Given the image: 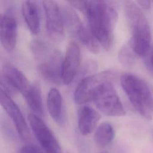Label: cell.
Here are the masks:
<instances>
[{"label":"cell","mask_w":153,"mask_h":153,"mask_svg":"<svg viewBox=\"0 0 153 153\" xmlns=\"http://www.w3.org/2000/svg\"><path fill=\"white\" fill-rule=\"evenodd\" d=\"M68 3L84 14L89 29L98 43L106 51L111 50L114 44V26L118 19L115 2L111 1H73Z\"/></svg>","instance_id":"6da1fadb"},{"label":"cell","mask_w":153,"mask_h":153,"mask_svg":"<svg viewBox=\"0 0 153 153\" xmlns=\"http://www.w3.org/2000/svg\"><path fill=\"white\" fill-rule=\"evenodd\" d=\"M30 49L42 77L53 84L62 82L61 72L63 57L61 51L40 39H33L30 43Z\"/></svg>","instance_id":"7a4b0ae2"},{"label":"cell","mask_w":153,"mask_h":153,"mask_svg":"<svg viewBox=\"0 0 153 153\" xmlns=\"http://www.w3.org/2000/svg\"><path fill=\"white\" fill-rule=\"evenodd\" d=\"M124 7L131 33L129 42L137 56L145 57L149 50L151 40L148 22L140 8L134 2L126 1Z\"/></svg>","instance_id":"3957f363"},{"label":"cell","mask_w":153,"mask_h":153,"mask_svg":"<svg viewBox=\"0 0 153 153\" xmlns=\"http://www.w3.org/2000/svg\"><path fill=\"white\" fill-rule=\"evenodd\" d=\"M120 83L134 108L145 118L151 120L153 88L142 78L128 73L121 76Z\"/></svg>","instance_id":"277c9868"},{"label":"cell","mask_w":153,"mask_h":153,"mask_svg":"<svg viewBox=\"0 0 153 153\" xmlns=\"http://www.w3.org/2000/svg\"><path fill=\"white\" fill-rule=\"evenodd\" d=\"M63 16L65 26L69 33L77 39L88 51L93 53L99 52V44L88 29L79 16L71 7L65 5L61 8Z\"/></svg>","instance_id":"5b68a950"},{"label":"cell","mask_w":153,"mask_h":153,"mask_svg":"<svg viewBox=\"0 0 153 153\" xmlns=\"http://www.w3.org/2000/svg\"><path fill=\"white\" fill-rule=\"evenodd\" d=\"M97 108L108 117H121L126 114L123 105L110 81L99 89L93 100Z\"/></svg>","instance_id":"8992f818"},{"label":"cell","mask_w":153,"mask_h":153,"mask_svg":"<svg viewBox=\"0 0 153 153\" xmlns=\"http://www.w3.org/2000/svg\"><path fill=\"white\" fill-rule=\"evenodd\" d=\"M112 77V71H105L87 76L82 78L74 92V100L78 105H84L93 101L94 96L106 82Z\"/></svg>","instance_id":"52a82bcc"},{"label":"cell","mask_w":153,"mask_h":153,"mask_svg":"<svg viewBox=\"0 0 153 153\" xmlns=\"http://www.w3.org/2000/svg\"><path fill=\"white\" fill-rule=\"evenodd\" d=\"M30 127L45 153H62L60 145L53 133L42 119L30 113L27 117Z\"/></svg>","instance_id":"ba28073f"},{"label":"cell","mask_w":153,"mask_h":153,"mask_svg":"<svg viewBox=\"0 0 153 153\" xmlns=\"http://www.w3.org/2000/svg\"><path fill=\"white\" fill-rule=\"evenodd\" d=\"M45 19V27L50 38L60 42L65 36V23L61 8L54 1L42 2Z\"/></svg>","instance_id":"9c48e42d"},{"label":"cell","mask_w":153,"mask_h":153,"mask_svg":"<svg viewBox=\"0 0 153 153\" xmlns=\"http://www.w3.org/2000/svg\"><path fill=\"white\" fill-rule=\"evenodd\" d=\"M1 89L10 95V93L20 92L23 95L30 84L24 74L10 63H5L2 68L1 77Z\"/></svg>","instance_id":"30bf717a"},{"label":"cell","mask_w":153,"mask_h":153,"mask_svg":"<svg viewBox=\"0 0 153 153\" xmlns=\"http://www.w3.org/2000/svg\"><path fill=\"white\" fill-rule=\"evenodd\" d=\"M0 95L1 105L13 122L20 139L23 141H29L31 137L30 132L20 108L10 96L2 89Z\"/></svg>","instance_id":"8fae6325"},{"label":"cell","mask_w":153,"mask_h":153,"mask_svg":"<svg viewBox=\"0 0 153 153\" xmlns=\"http://www.w3.org/2000/svg\"><path fill=\"white\" fill-rule=\"evenodd\" d=\"M81 60V51L78 44L75 41L69 42L63 58L61 77L65 85L70 84L75 78Z\"/></svg>","instance_id":"7c38bea8"},{"label":"cell","mask_w":153,"mask_h":153,"mask_svg":"<svg viewBox=\"0 0 153 153\" xmlns=\"http://www.w3.org/2000/svg\"><path fill=\"white\" fill-rule=\"evenodd\" d=\"M0 40L6 51L10 52L15 48L17 40V23L15 17L10 13L1 16Z\"/></svg>","instance_id":"4fadbf2b"},{"label":"cell","mask_w":153,"mask_h":153,"mask_svg":"<svg viewBox=\"0 0 153 153\" xmlns=\"http://www.w3.org/2000/svg\"><path fill=\"white\" fill-rule=\"evenodd\" d=\"M99 113L89 106H82L78 112V127L79 132L87 136L93 131L100 120Z\"/></svg>","instance_id":"5bb4252c"},{"label":"cell","mask_w":153,"mask_h":153,"mask_svg":"<svg viewBox=\"0 0 153 153\" xmlns=\"http://www.w3.org/2000/svg\"><path fill=\"white\" fill-rule=\"evenodd\" d=\"M22 13L30 32L34 35L40 30V11L38 1H26L22 4Z\"/></svg>","instance_id":"9a60e30c"},{"label":"cell","mask_w":153,"mask_h":153,"mask_svg":"<svg viewBox=\"0 0 153 153\" xmlns=\"http://www.w3.org/2000/svg\"><path fill=\"white\" fill-rule=\"evenodd\" d=\"M47 106L50 115L58 124L63 125L65 116L63 112V99L59 90L56 88H51L47 97Z\"/></svg>","instance_id":"2e32d148"},{"label":"cell","mask_w":153,"mask_h":153,"mask_svg":"<svg viewBox=\"0 0 153 153\" xmlns=\"http://www.w3.org/2000/svg\"><path fill=\"white\" fill-rule=\"evenodd\" d=\"M23 96L33 114L40 117L44 115V111L41 92L38 84H30L27 90Z\"/></svg>","instance_id":"e0dca14e"},{"label":"cell","mask_w":153,"mask_h":153,"mask_svg":"<svg viewBox=\"0 0 153 153\" xmlns=\"http://www.w3.org/2000/svg\"><path fill=\"white\" fill-rule=\"evenodd\" d=\"M114 130L108 123L100 124L96 129L94 138L96 143L100 146L109 145L114 139Z\"/></svg>","instance_id":"ac0fdd59"},{"label":"cell","mask_w":153,"mask_h":153,"mask_svg":"<svg viewBox=\"0 0 153 153\" xmlns=\"http://www.w3.org/2000/svg\"><path fill=\"white\" fill-rule=\"evenodd\" d=\"M137 57L129 41L119 50L118 59L120 63L126 67H131L135 62Z\"/></svg>","instance_id":"d6986e66"},{"label":"cell","mask_w":153,"mask_h":153,"mask_svg":"<svg viewBox=\"0 0 153 153\" xmlns=\"http://www.w3.org/2000/svg\"><path fill=\"white\" fill-rule=\"evenodd\" d=\"M19 153H43V152L37 146L29 144L23 146L20 150Z\"/></svg>","instance_id":"ffe728a7"},{"label":"cell","mask_w":153,"mask_h":153,"mask_svg":"<svg viewBox=\"0 0 153 153\" xmlns=\"http://www.w3.org/2000/svg\"><path fill=\"white\" fill-rule=\"evenodd\" d=\"M136 4H138V6L143 8V9H149L151 6V1H147V0H140V1H137Z\"/></svg>","instance_id":"44dd1931"},{"label":"cell","mask_w":153,"mask_h":153,"mask_svg":"<svg viewBox=\"0 0 153 153\" xmlns=\"http://www.w3.org/2000/svg\"><path fill=\"white\" fill-rule=\"evenodd\" d=\"M149 65L150 67L151 68V69L153 70V51L152 52L151 56H150V58H149Z\"/></svg>","instance_id":"7402d4cb"},{"label":"cell","mask_w":153,"mask_h":153,"mask_svg":"<svg viewBox=\"0 0 153 153\" xmlns=\"http://www.w3.org/2000/svg\"><path fill=\"white\" fill-rule=\"evenodd\" d=\"M103 153H106V152H103Z\"/></svg>","instance_id":"603a6c76"}]
</instances>
